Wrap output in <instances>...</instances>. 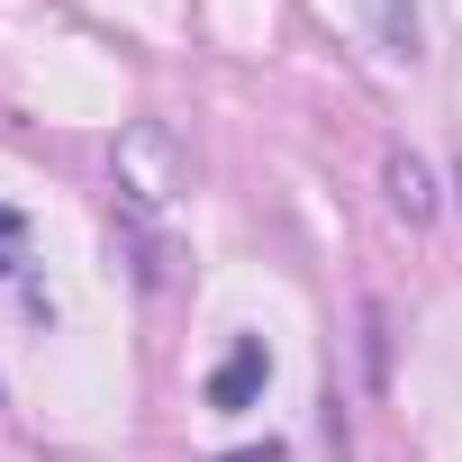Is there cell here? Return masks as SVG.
Masks as SVG:
<instances>
[{
    "label": "cell",
    "mask_w": 462,
    "mask_h": 462,
    "mask_svg": "<svg viewBox=\"0 0 462 462\" xmlns=\"http://www.w3.org/2000/svg\"><path fill=\"white\" fill-rule=\"evenodd\" d=\"M163 199H172V154H163V136H154V127H136V136L118 145V208H127L136 226H154V217H163Z\"/></svg>",
    "instance_id": "1"
},
{
    "label": "cell",
    "mask_w": 462,
    "mask_h": 462,
    "mask_svg": "<svg viewBox=\"0 0 462 462\" xmlns=\"http://www.w3.org/2000/svg\"><path fill=\"white\" fill-rule=\"evenodd\" d=\"M263 381H273V345H263V336H236V345H226V363L208 372V408L236 417V408L263 399Z\"/></svg>",
    "instance_id": "2"
},
{
    "label": "cell",
    "mask_w": 462,
    "mask_h": 462,
    "mask_svg": "<svg viewBox=\"0 0 462 462\" xmlns=\"http://www.w3.org/2000/svg\"><path fill=\"white\" fill-rule=\"evenodd\" d=\"M381 181H390V208H399L408 226H426V217H435V181H426V163H417L408 145H390V154H381Z\"/></svg>",
    "instance_id": "3"
},
{
    "label": "cell",
    "mask_w": 462,
    "mask_h": 462,
    "mask_svg": "<svg viewBox=\"0 0 462 462\" xmlns=\"http://www.w3.org/2000/svg\"><path fill=\"white\" fill-rule=\"evenodd\" d=\"M363 372H372V390L390 381V309L381 300H363Z\"/></svg>",
    "instance_id": "4"
},
{
    "label": "cell",
    "mask_w": 462,
    "mask_h": 462,
    "mask_svg": "<svg viewBox=\"0 0 462 462\" xmlns=\"http://www.w3.org/2000/svg\"><path fill=\"white\" fill-rule=\"evenodd\" d=\"M381 19H390V55H417V10L408 0H381Z\"/></svg>",
    "instance_id": "5"
},
{
    "label": "cell",
    "mask_w": 462,
    "mask_h": 462,
    "mask_svg": "<svg viewBox=\"0 0 462 462\" xmlns=\"http://www.w3.org/2000/svg\"><path fill=\"white\" fill-rule=\"evenodd\" d=\"M226 462H282V444H245V453H226Z\"/></svg>",
    "instance_id": "6"
},
{
    "label": "cell",
    "mask_w": 462,
    "mask_h": 462,
    "mask_svg": "<svg viewBox=\"0 0 462 462\" xmlns=\"http://www.w3.org/2000/svg\"><path fill=\"white\" fill-rule=\"evenodd\" d=\"M0 245H19V208H0Z\"/></svg>",
    "instance_id": "7"
},
{
    "label": "cell",
    "mask_w": 462,
    "mask_h": 462,
    "mask_svg": "<svg viewBox=\"0 0 462 462\" xmlns=\"http://www.w3.org/2000/svg\"><path fill=\"white\" fill-rule=\"evenodd\" d=\"M10 263H19V245H0V282H10Z\"/></svg>",
    "instance_id": "8"
}]
</instances>
